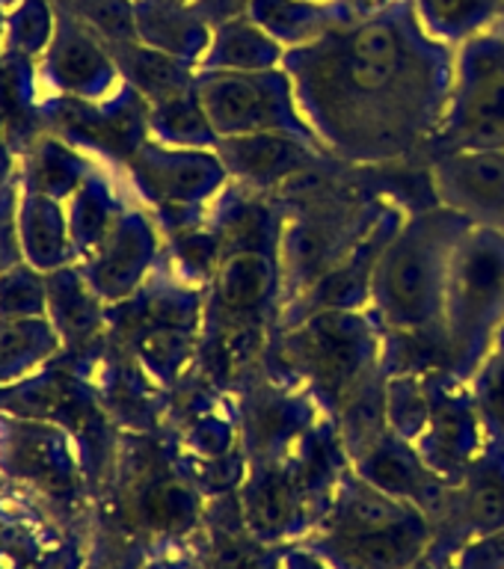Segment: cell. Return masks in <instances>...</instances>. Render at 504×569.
I'll return each instance as SVG.
<instances>
[{
    "mask_svg": "<svg viewBox=\"0 0 504 569\" xmlns=\"http://www.w3.org/2000/svg\"><path fill=\"white\" fill-rule=\"evenodd\" d=\"M443 92L407 89L404 44L386 21H368L336 53V92L300 98L320 146L354 160H386L443 128Z\"/></svg>",
    "mask_w": 504,
    "mask_h": 569,
    "instance_id": "6da1fadb",
    "label": "cell"
},
{
    "mask_svg": "<svg viewBox=\"0 0 504 569\" xmlns=\"http://www.w3.org/2000/svg\"><path fill=\"white\" fill-rule=\"evenodd\" d=\"M472 220L448 204L404 213L374 270L372 306L386 341L443 345V311L454 249ZM445 350V347H443Z\"/></svg>",
    "mask_w": 504,
    "mask_h": 569,
    "instance_id": "7a4b0ae2",
    "label": "cell"
},
{
    "mask_svg": "<svg viewBox=\"0 0 504 569\" xmlns=\"http://www.w3.org/2000/svg\"><path fill=\"white\" fill-rule=\"evenodd\" d=\"M261 368L333 418L354 391L389 371V341L372 309H318L276 327Z\"/></svg>",
    "mask_w": 504,
    "mask_h": 569,
    "instance_id": "3957f363",
    "label": "cell"
},
{
    "mask_svg": "<svg viewBox=\"0 0 504 569\" xmlns=\"http://www.w3.org/2000/svg\"><path fill=\"white\" fill-rule=\"evenodd\" d=\"M285 284L279 252L229 249L208 282L202 315V356L211 377L231 389L265 362L283 320Z\"/></svg>",
    "mask_w": 504,
    "mask_h": 569,
    "instance_id": "277c9868",
    "label": "cell"
},
{
    "mask_svg": "<svg viewBox=\"0 0 504 569\" xmlns=\"http://www.w3.org/2000/svg\"><path fill=\"white\" fill-rule=\"evenodd\" d=\"M350 469L336 425L324 418L283 460L249 466L238 505L249 533L265 546H291L327 513L338 478Z\"/></svg>",
    "mask_w": 504,
    "mask_h": 569,
    "instance_id": "5b68a950",
    "label": "cell"
},
{
    "mask_svg": "<svg viewBox=\"0 0 504 569\" xmlns=\"http://www.w3.org/2000/svg\"><path fill=\"white\" fill-rule=\"evenodd\" d=\"M300 542L333 569H407L434 542V522L416 505L372 487L350 466L338 478L327 513Z\"/></svg>",
    "mask_w": 504,
    "mask_h": 569,
    "instance_id": "8992f818",
    "label": "cell"
},
{
    "mask_svg": "<svg viewBox=\"0 0 504 569\" xmlns=\"http://www.w3.org/2000/svg\"><path fill=\"white\" fill-rule=\"evenodd\" d=\"M504 327V231L475 226L454 249L443 311L445 368L470 380Z\"/></svg>",
    "mask_w": 504,
    "mask_h": 569,
    "instance_id": "52a82bcc",
    "label": "cell"
},
{
    "mask_svg": "<svg viewBox=\"0 0 504 569\" xmlns=\"http://www.w3.org/2000/svg\"><path fill=\"white\" fill-rule=\"evenodd\" d=\"M196 92L220 140L285 131L320 142L297 101L291 78L283 69L202 71L196 78Z\"/></svg>",
    "mask_w": 504,
    "mask_h": 569,
    "instance_id": "ba28073f",
    "label": "cell"
},
{
    "mask_svg": "<svg viewBox=\"0 0 504 569\" xmlns=\"http://www.w3.org/2000/svg\"><path fill=\"white\" fill-rule=\"evenodd\" d=\"M231 407L238 418L240 451L249 466L283 460L309 436L312 427L329 418L312 395L276 380L265 368L235 386Z\"/></svg>",
    "mask_w": 504,
    "mask_h": 569,
    "instance_id": "9c48e42d",
    "label": "cell"
},
{
    "mask_svg": "<svg viewBox=\"0 0 504 569\" xmlns=\"http://www.w3.org/2000/svg\"><path fill=\"white\" fill-rule=\"evenodd\" d=\"M490 442L493 436L475 407L470 382L454 377L448 368L434 371L431 412L425 430L413 442L427 466L452 487H457Z\"/></svg>",
    "mask_w": 504,
    "mask_h": 569,
    "instance_id": "30bf717a",
    "label": "cell"
},
{
    "mask_svg": "<svg viewBox=\"0 0 504 569\" xmlns=\"http://www.w3.org/2000/svg\"><path fill=\"white\" fill-rule=\"evenodd\" d=\"M214 149L220 151L231 184H240V190L247 193L276 190L294 178L309 176L312 169H318L327 160V149L320 142L285 131L226 137L217 140Z\"/></svg>",
    "mask_w": 504,
    "mask_h": 569,
    "instance_id": "8fae6325",
    "label": "cell"
},
{
    "mask_svg": "<svg viewBox=\"0 0 504 569\" xmlns=\"http://www.w3.org/2000/svg\"><path fill=\"white\" fill-rule=\"evenodd\" d=\"M436 202L504 231V149H445L431 163Z\"/></svg>",
    "mask_w": 504,
    "mask_h": 569,
    "instance_id": "7c38bea8",
    "label": "cell"
},
{
    "mask_svg": "<svg viewBox=\"0 0 504 569\" xmlns=\"http://www.w3.org/2000/svg\"><path fill=\"white\" fill-rule=\"evenodd\" d=\"M350 466H354L359 478L368 480L372 487L383 489L386 496L401 498V501H409L418 510H425L431 516V522L439 519L448 501H452V483L439 478L427 466L425 457L418 453L416 445L395 433V430H386Z\"/></svg>",
    "mask_w": 504,
    "mask_h": 569,
    "instance_id": "4fadbf2b",
    "label": "cell"
},
{
    "mask_svg": "<svg viewBox=\"0 0 504 569\" xmlns=\"http://www.w3.org/2000/svg\"><path fill=\"white\" fill-rule=\"evenodd\" d=\"M504 528V442L493 439L466 478L454 487L452 501L439 519H434V540L454 551L461 542L478 533Z\"/></svg>",
    "mask_w": 504,
    "mask_h": 569,
    "instance_id": "5bb4252c",
    "label": "cell"
},
{
    "mask_svg": "<svg viewBox=\"0 0 504 569\" xmlns=\"http://www.w3.org/2000/svg\"><path fill=\"white\" fill-rule=\"evenodd\" d=\"M439 133L448 149H504V66L454 92Z\"/></svg>",
    "mask_w": 504,
    "mask_h": 569,
    "instance_id": "9a60e30c",
    "label": "cell"
},
{
    "mask_svg": "<svg viewBox=\"0 0 504 569\" xmlns=\"http://www.w3.org/2000/svg\"><path fill=\"white\" fill-rule=\"evenodd\" d=\"M151 184L160 196L178 208H202L231 187V176L217 149H176L160 151L149 163Z\"/></svg>",
    "mask_w": 504,
    "mask_h": 569,
    "instance_id": "2e32d148",
    "label": "cell"
},
{
    "mask_svg": "<svg viewBox=\"0 0 504 569\" xmlns=\"http://www.w3.org/2000/svg\"><path fill=\"white\" fill-rule=\"evenodd\" d=\"M134 30L151 51L169 53L176 60L202 62L214 30L196 16L187 0H137Z\"/></svg>",
    "mask_w": 504,
    "mask_h": 569,
    "instance_id": "e0dca14e",
    "label": "cell"
},
{
    "mask_svg": "<svg viewBox=\"0 0 504 569\" xmlns=\"http://www.w3.org/2000/svg\"><path fill=\"white\" fill-rule=\"evenodd\" d=\"M285 48L249 16L214 27L202 71H270L283 69Z\"/></svg>",
    "mask_w": 504,
    "mask_h": 569,
    "instance_id": "ac0fdd59",
    "label": "cell"
},
{
    "mask_svg": "<svg viewBox=\"0 0 504 569\" xmlns=\"http://www.w3.org/2000/svg\"><path fill=\"white\" fill-rule=\"evenodd\" d=\"M247 16L283 48H306L329 24L320 0H249Z\"/></svg>",
    "mask_w": 504,
    "mask_h": 569,
    "instance_id": "d6986e66",
    "label": "cell"
},
{
    "mask_svg": "<svg viewBox=\"0 0 504 569\" xmlns=\"http://www.w3.org/2000/svg\"><path fill=\"white\" fill-rule=\"evenodd\" d=\"M158 128L172 146H185V149H214L220 140L205 113L196 83L169 92L158 110Z\"/></svg>",
    "mask_w": 504,
    "mask_h": 569,
    "instance_id": "ffe728a7",
    "label": "cell"
},
{
    "mask_svg": "<svg viewBox=\"0 0 504 569\" xmlns=\"http://www.w3.org/2000/svg\"><path fill=\"white\" fill-rule=\"evenodd\" d=\"M466 382L490 436L504 442V327L498 329V336L493 338V345L481 356Z\"/></svg>",
    "mask_w": 504,
    "mask_h": 569,
    "instance_id": "44dd1931",
    "label": "cell"
},
{
    "mask_svg": "<svg viewBox=\"0 0 504 569\" xmlns=\"http://www.w3.org/2000/svg\"><path fill=\"white\" fill-rule=\"evenodd\" d=\"M452 569H504V528L461 542L452 551Z\"/></svg>",
    "mask_w": 504,
    "mask_h": 569,
    "instance_id": "7402d4cb",
    "label": "cell"
},
{
    "mask_svg": "<svg viewBox=\"0 0 504 569\" xmlns=\"http://www.w3.org/2000/svg\"><path fill=\"white\" fill-rule=\"evenodd\" d=\"M427 16L443 27H463L478 16L481 0H425Z\"/></svg>",
    "mask_w": 504,
    "mask_h": 569,
    "instance_id": "603a6c76",
    "label": "cell"
},
{
    "mask_svg": "<svg viewBox=\"0 0 504 569\" xmlns=\"http://www.w3.org/2000/svg\"><path fill=\"white\" fill-rule=\"evenodd\" d=\"M279 569H333L327 560L315 555L309 546H303V542H291V546H285L283 549V563Z\"/></svg>",
    "mask_w": 504,
    "mask_h": 569,
    "instance_id": "cb8c5ba5",
    "label": "cell"
},
{
    "mask_svg": "<svg viewBox=\"0 0 504 569\" xmlns=\"http://www.w3.org/2000/svg\"><path fill=\"white\" fill-rule=\"evenodd\" d=\"M407 569H452V551L434 540L427 546L425 555L418 560H413Z\"/></svg>",
    "mask_w": 504,
    "mask_h": 569,
    "instance_id": "d4e9b609",
    "label": "cell"
},
{
    "mask_svg": "<svg viewBox=\"0 0 504 569\" xmlns=\"http://www.w3.org/2000/svg\"><path fill=\"white\" fill-rule=\"evenodd\" d=\"M149 569H196V567H190V563H185V560L169 558V560H158V563H151Z\"/></svg>",
    "mask_w": 504,
    "mask_h": 569,
    "instance_id": "484cf974",
    "label": "cell"
},
{
    "mask_svg": "<svg viewBox=\"0 0 504 569\" xmlns=\"http://www.w3.org/2000/svg\"><path fill=\"white\" fill-rule=\"evenodd\" d=\"M187 3H190V0H187Z\"/></svg>",
    "mask_w": 504,
    "mask_h": 569,
    "instance_id": "4316f807",
    "label": "cell"
}]
</instances>
